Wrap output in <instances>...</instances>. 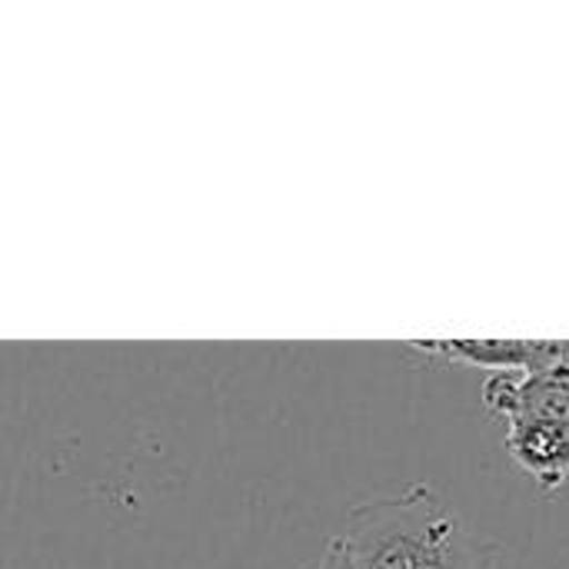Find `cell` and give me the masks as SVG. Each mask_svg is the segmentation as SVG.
<instances>
[{
    "mask_svg": "<svg viewBox=\"0 0 569 569\" xmlns=\"http://www.w3.org/2000/svg\"><path fill=\"white\" fill-rule=\"evenodd\" d=\"M457 537V520L427 483L357 503L340 533L353 569H413L420 553Z\"/></svg>",
    "mask_w": 569,
    "mask_h": 569,
    "instance_id": "1",
    "label": "cell"
},
{
    "mask_svg": "<svg viewBox=\"0 0 569 569\" xmlns=\"http://www.w3.org/2000/svg\"><path fill=\"white\" fill-rule=\"evenodd\" d=\"M423 353H437L443 360H463L490 370L523 367L537 373L540 367H557L563 360V343H530V340H450V343H413Z\"/></svg>",
    "mask_w": 569,
    "mask_h": 569,
    "instance_id": "2",
    "label": "cell"
},
{
    "mask_svg": "<svg viewBox=\"0 0 569 569\" xmlns=\"http://www.w3.org/2000/svg\"><path fill=\"white\" fill-rule=\"evenodd\" d=\"M413 569H463L460 557H457V537L427 547V550L420 553V560L413 563Z\"/></svg>",
    "mask_w": 569,
    "mask_h": 569,
    "instance_id": "3",
    "label": "cell"
},
{
    "mask_svg": "<svg viewBox=\"0 0 569 569\" xmlns=\"http://www.w3.org/2000/svg\"><path fill=\"white\" fill-rule=\"evenodd\" d=\"M310 569H353V560H350V553H347L343 540H340V537H333V540H327V547H323L320 560H317Z\"/></svg>",
    "mask_w": 569,
    "mask_h": 569,
    "instance_id": "4",
    "label": "cell"
}]
</instances>
